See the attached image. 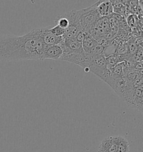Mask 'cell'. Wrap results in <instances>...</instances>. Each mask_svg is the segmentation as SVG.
Wrapping results in <instances>:
<instances>
[{
    "mask_svg": "<svg viewBox=\"0 0 143 152\" xmlns=\"http://www.w3.org/2000/svg\"><path fill=\"white\" fill-rule=\"evenodd\" d=\"M105 82L128 105L143 113V86L135 87L124 77H116L112 74Z\"/></svg>",
    "mask_w": 143,
    "mask_h": 152,
    "instance_id": "7a4b0ae2",
    "label": "cell"
},
{
    "mask_svg": "<svg viewBox=\"0 0 143 152\" xmlns=\"http://www.w3.org/2000/svg\"><path fill=\"white\" fill-rule=\"evenodd\" d=\"M62 46L63 54L60 60L66 61L78 65L87 69L94 56L86 54L81 42L75 38L71 39H64Z\"/></svg>",
    "mask_w": 143,
    "mask_h": 152,
    "instance_id": "3957f363",
    "label": "cell"
},
{
    "mask_svg": "<svg viewBox=\"0 0 143 152\" xmlns=\"http://www.w3.org/2000/svg\"><path fill=\"white\" fill-rule=\"evenodd\" d=\"M78 11L82 30L87 33H89L94 25L101 18L96 9V3L90 7Z\"/></svg>",
    "mask_w": 143,
    "mask_h": 152,
    "instance_id": "277c9868",
    "label": "cell"
},
{
    "mask_svg": "<svg viewBox=\"0 0 143 152\" xmlns=\"http://www.w3.org/2000/svg\"><path fill=\"white\" fill-rule=\"evenodd\" d=\"M129 47V51L130 54H131V55H135L137 52V50H138L136 45H135V44L134 42H131L130 44Z\"/></svg>",
    "mask_w": 143,
    "mask_h": 152,
    "instance_id": "5bb4252c",
    "label": "cell"
},
{
    "mask_svg": "<svg viewBox=\"0 0 143 152\" xmlns=\"http://www.w3.org/2000/svg\"><path fill=\"white\" fill-rule=\"evenodd\" d=\"M63 49L60 45L46 46L41 57V60L44 59H52L58 60L61 58Z\"/></svg>",
    "mask_w": 143,
    "mask_h": 152,
    "instance_id": "ba28073f",
    "label": "cell"
},
{
    "mask_svg": "<svg viewBox=\"0 0 143 152\" xmlns=\"http://www.w3.org/2000/svg\"><path fill=\"white\" fill-rule=\"evenodd\" d=\"M136 19L134 15H131L128 18V23L131 27H134L136 24Z\"/></svg>",
    "mask_w": 143,
    "mask_h": 152,
    "instance_id": "9a60e30c",
    "label": "cell"
},
{
    "mask_svg": "<svg viewBox=\"0 0 143 152\" xmlns=\"http://www.w3.org/2000/svg\"><path fill=\"white\" fill-rule=\"evenodd\" d=\"M117 152H130L129 142L126 139L119 135L118 136Z\"/></svg>",
    "mask_w": 143,
    "mask_h": 152,
    "instance_id": "8fae6325",
    "label": "cell"
},
{
    "mask_svg": "<svg viewBox=\"0 0 143 152\" xmlns=\"http://www.w3.org/2000/svg\"><path fill=\"white\" fill-rule=\"evenodd\" d=\"M55 23H57V25L62 28L64 30H66L69 26V21L67 16L65 15L62 16H59L55 20Z\"/></svg>",
    "mask_w": 143,
    "mask_h": 152,
    "instance_id": "7c38bea8",
    "label": "cell"
},
{
    "mask_svg": "<svg viewBox=\"0 0 143 152\" xmlns=\"http://www.w3.org/2000/svg\"><path fill=\"white\" fill-rule=\"evenodd\" d=\"M48 30L54 36L60 37L64 36L66 30L59 27L58 25H56L54 27H48Z\"/></svg>",
    "mask_w": 143,
    "mask_h": 152,
    "instance_id": "4fadbf2b",
    "label": "cell"
},
{
    "mask_svg": "<svg viewBox=\"0 0 143 152\" xmlns=\"http://www.w3.org/2000/svg\"><path fill=\"white\" fill-rule=\"evenodd\" d=\"M118 136L103 139L98 147L97 152H117Z\"/></svg>",
    "mask_w": 143,
    "mask_h": 152,
    "instance_id": "9c48e42d",
    "label": "cell"
},
{
    "mask_svg": "<svg viewBox=\"0 0 143 152\" xmlns=\"http://www.w3.org/2000/svg\"><path fill=\"white\" fill-rule=\"evenodd\" d=\"M82 47L86 54L91 56L103 55L105 48L89 33H87L82 42Z\"/></svg>",
    "mask_w": 143,
    "mask_h": 152,
    "instance_id": "8992f818",
    "label": "cell"
},
{
    "mask_svg": "<svg viewBox=\"0 0 143 152\" xmlns=\"http://www.w3.org/2000/svg\"><path fill=\"white\" fill-rule=\"evenodd\" d=\"M85 70L86 72H91L103 81L111 75L110 70L107 68L104 55L94 56L89 66Z\"/></svg>",
    "mask_w": 143,
    "mask_h": 152,
    "instance_id": "5b68a950",
    "label": "cell"
},
{
    "mask_svg": "<svg viewBox=\"0 0 143 152\" xmlns=\"http://www.w3.org/2000/svg\"><path fill=\"white\" fill-rule=\"evenodd\" d=\"M96 9L101 18L110 16L114 12V8L111 1H99L97 2Z\"/></svg>",
    "mask_w": 143,
    "mask_h": 152,
    "instance_id": "30bf717a",
    "label": "cell"
},
{
    "mask_svg": "<svg viewBox=\"0 0 143 152\" xmlns=\"http://www.w3.org/2000/svg\"><path fill=\"white\" fill-rule=\"evenodd\" d=\"M40 34L41 40L46 46L62 45L64 41L63 36H54L49 31L48 27L40 28Z\"/></svg>",
    "mask_w": 143,
    "mask_h": 152,
    "instance_id": "52a82bcc",
    "label": "cell"
},
{
    "mask_svg": "<svg viewBox=\"0 0 143 152\" xmlns=\"http://www.w3.org/2000/svg\"><path fill=\"white\" fill-rule=\"evenodd\" d=\"M46 45L41 38L40 28L22 36H0V61L16 62L40 60Z\"/></svg>",
    "mask_w": 143,
    "mask_h": 152,
    "instance_id": "6da1fadb",
    "label": "cell"
}]
</instances>
